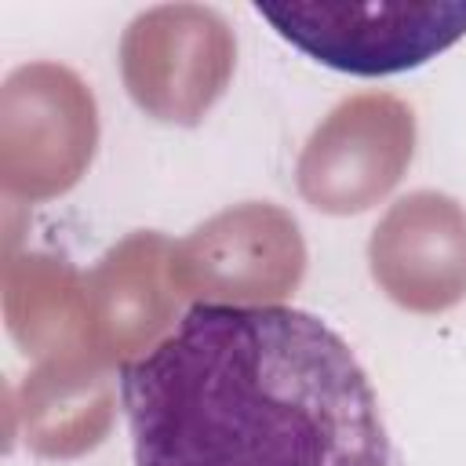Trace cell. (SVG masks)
I'll list each match as a JSON object with an SVG mask.
<instances>
[{"mask_svg":"<svg viewBox=\"0 0 466 466\" xmlns=\"http://www.w3.org/2000/svg\"><path fill=\"white\" fill-rule=\"evenodd\" d=\"M120 404L135 466H404L350 342L295 306H189Z\"/></svg>","mask_w":466,"mask_h":466,"instance_id":"obj_1","label":"cell"},{"mask_svg":"<svg viewBox=\"0 0 466 466\" xmlns=\"http://www.w3.org/2000/svg\"><path fill=\"white\" fill-rule=\"evenodd\" d=\"M255 11L313 62L350 76L408 73L466 36L462 0H371L328 4L288 0L255 4Z\"/></svg>","mask_w":466,"mask_h":466,"instance_id":"obj_2","label":"cell"}]
</instances>
